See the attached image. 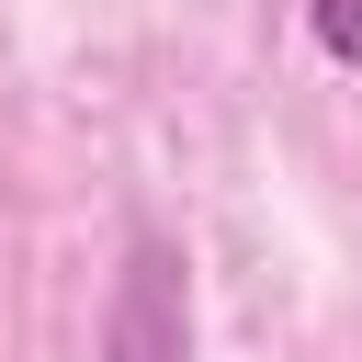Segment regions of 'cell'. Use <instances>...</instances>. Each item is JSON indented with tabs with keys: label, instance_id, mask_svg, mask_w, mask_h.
Wrapping results in <instances>:
<instances>
[{
	"label": "cell",
	"instance_id": "cell-1",
	"mask_svg": "<svg viewBox=\"0 0 362 362\" xmlns=\"http://www.w3.org/2000/svg\"><path fill=\"white\" fill-rule=\"evenodd\" d=\"M102 362H192V272L158 226L124 238V272L102 305Z\"/></svg>",
	"mask_w": 362,
	"mask_h": 362
},
{
	"label": "cell",
	"instance_id": "cell-2",
	"mask_svg": "<svg viewBox=\"0 0 362 362\" xmlns=\"http://www.w3.org/2000/svg\"><path fill=\"white\" fill-rule=\"evenodd\" d=\"M317 45L339 68H362V0H317Z\"/></svg>",
	"mask_w": 362,
	"mask_h": 362
}]
</instances>
